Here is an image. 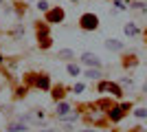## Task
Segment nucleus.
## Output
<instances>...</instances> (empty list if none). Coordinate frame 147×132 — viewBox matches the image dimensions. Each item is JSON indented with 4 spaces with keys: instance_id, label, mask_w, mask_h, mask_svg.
<instances>
[{
    "instance_id": "obj_23",
    "label": "nucleus",
    "mask_w": 147,
    "mask_h": 132,
    "mask_svg": "<svg viewBox=\"0 0 147 132\" xmlns=\"http://www.w3.org/2000/svg\"><path fill=\"white\" fill-rule=\"evenodd\" d=\"M73 2H79V0H73Z\"/></svg>"
},
{
    "instance_id": "obj_17",
    "label": "nucleus",
    "mask_w": 147,
    "mask_h": 132,
    "mask_svg": "<svg viewBox=\"0 0 147 132\" xmlns=\"http://www.w3.org/2000/svg\"><path fill=\"white\" fill-rule=\"evenodd\" d=\"M114 7H117V11H123V9H125V5H123L121 0H117V2H114Z\"/></svg>"
},
{
    "instance_id": "obj_13",
    "label": "nucleus",
    "mask_w": 147,
    "mask_h": 132,
    "mask_svg": "<svg viewBox=\"0 0 147 132\" xmlns=\"http://www.w3.org/2000/svg\"><path fill=\"white\" fill-rule=\"evenodd\" d=\"M68 73H70V75H79L81 68L77 66V64H68Z\"/></svg>"
},
{
    "instance_id": "obj_7",
    "label": "nucleus",
    "mask_w": 147,
    "mask_h": 132,
    "mask_svg": "<svg viewBox=\"0 0 147 132\" xmlns=\"http://www.w3.org/2000/svg\"><path fill=\"white\" fill-rule=\"evenodd\" d=\"M123 31H125V35H136V33H138V29H136L134 22H127V24L123 26Z\"/></svg>"
},
{
    "instance_id": "obj_16",
    "label": "nucleus",
    "mask_w": 147,
    "mask_h": 132,
    "mask_svg": "<svg viewBox=\"0 0 147 132\" xmlns=\"http://www.w3.org/2000/svg\"><path fill=\"white\" fill-rule=\"evenodd\" d=\"M37 9H40V11H49V2H46V0H40V2H37Z\"/></svg>"
},
{
    "instance_id": "obj_6",
    "label": "nucleus",
    "mask_w": 147,
    "mask_h": 132,
    "mask_svg": "<svg viewBox=\"0 0 147 132\" xmlns=\"http://www.w3.org/2000/svg\"><path fill=\"white\" fill-rule=\"evenodd\" d=\"M22 130L26 132V126L22 123V121H20V123H9V126H7V132H22Z\"/></svg>"
},
{
    "instance_id": "obj_1",
    "label": "nucleus",
    "mask_w": 147,
    "mask_h": 132,
    "mask_svg": "<svg viewBox=\"0 0 147 132\" xmlns=\"http://www.w3.org/2000/svg\"><path fill=\"white\" fill-rule=\"evenodd\" d=\"M79 24L84 31H97L99 29V18L94 16V13H84L79 20Z\"/></svg>"
},
{
    "instance_id": "obj_4",
    "label": "nucleus",
    "mask_w": 147,
    "mask_h": 132,
    "mask_svg": "<svg viewBox=\"0 0 147 132\" xmlns=\"http://www.w3.org/2000/svg\"><path fill=\"white\" fill-rule=\"evenodd\" d=\"M105 49L108 51H121L123 42H119V40H105Z\"/></svg>"
},
{
    "instance_id": "obj_5",
    "label": "nucleus",
    "mask_w": 147,
    "mask_h": 132,
    "mask_svg": "<svg viewBox=\"0 0 147 132\" xmlns=\"http://www.w3.org/2000/svg\"><path fill=\"white\" fill-rule=\"evenodd\" d=\"M68 112H70V106H68L66 101H57V117H64Z\"/></svg>"
},
{
    "instance_id": "obj_2",
    "label": "nucleus",
    "mask_w": 147,
    "mask_h": 132,
    "mask_svg": "<svg viewBox=\"0 0 147 132\" xmlns=\"http://www.w3.org/2000/svg\"><path fill=\"white\" fill-rule=\"evenodd\" d=\"M81 62L88 64V66H94V68H99V66H101V57L94 55V53H84V55H81Z\"/></svg>"
},
{
    "instance_id": "obj_12",
    "label": "nucleus",
    "mask_w": 147,
    "mask_h": 132,
    "mask_svg": "<svg viewBox=\"0 0 147 132\" xmlns=\"http://www.w3.org/2000/svg\"><path fill=\"white\" fill-rule=\"evenodd\" d=\"M86 77H90V79H97V77H101V73H99L97 68H90V70H86Z\"/></svg>"
},
{
    "instance_id": "obj_21",
    "label": "nucleus",
    "mask_w": 147,
    "mask_h": 132,
    "mask_svg": "<svg viewBox=\"0 0 147 132\" xmlns=\"http://www.w3.org/2000/svg\"><path fill=\"white\" fill-rule=\"evenodd\" d=\"M40 132H55V130H51V128H49V130H40Z\"/></svg>"
},
{
    "instance_id": "obj_14",
    "label": "nucleus",
    "mask_w": 147,
    "mask_h": 132,
    "mask_svg": "<svg viewBox=\"0 0 147 132\" xmlns=\"http://www.w3.org/2000/svg\"><path fill=\"white\" fill-rule=\"evenodd\" d=\"M75 119H77V112H73V114L68 112V114H64V117H59V121H75Z\"/></svg>"
},
{
    "instance_id": "obj_19",
    "label": "nucleus",
    "mask_w": 147,
    "mask_h": 132,
    "mask_svg": "<svg viewBox=\"0 0 147 132\" xmlns=\"http://www.w3.org/2000/svg\"><path fill=\"white\" fill-rule=\"evenodd\" d=\"M40 44H42V49H49V46H51V40H42Z\"/></svg>"
},
{
    "instance_id": "obj_11",
    "label": "nucleus",
    "mask_w": 147,
    "mask_h": 132,
    "mask_svg": "<svg viewBox=\"0 0 147 132\" xmlns=\"http://www.w3.org/2000/svg\"><path fill=\"white\" fill-rule=\"evenodd\" d=\"M37 86H40V88H44V90H46V88L51 86V82H49V77H40V79H37Z\"/></svg>"
},
{
    "instance_id": "obj_18",
    "label": "nucleus",
    "mask_w": 147,
    "mask_h": 132,
    "mask_svg": "<svg viewBox=\"0 0 147 132\" xmlns=\"http://www.w3.org/2000/svg\"><path fill=\"white\" fill-rule=\"evenodd\" d=\"M73 90H75V93H84V84H75Z\"/></svg>"
},
{
    "instance_id": "obj_22",
    "label": "nucleus",
    "mask_w": 147,
    "mask_h": 132,
    "mask_svg": "<svg viewBox=\"0 0 147 132\" xmlns=\"http://www.w3.org/2000/svg\"><path fill=\"white\" fill-rule=\"evenodd\" d=\"M86 132H94V130H86Z\"/></svg>"
},
{
    "instance_id": "obj_20",
    "label": "nucleus",
    "mask_w": 147,
    "mask_h": 132,
    "mask_svg": "<svg viewBox=\"0 0 147 132\" xmlns=\"http://www.w3.org/2000/svg\"><path fill=\"white\" fill-rule=\"evenodd\" d=\"M99 90H101V93H105V90H108V84H105V82L99 84Z\"/></svg>"
},
{
    "instance_id": "obj_8",
    "label": "nucleus",
    "mask_w": 147,
    "mask_h": 132,
    "mask_svg": "<svg viewBox=\"0 0 147 132\" xmlns=\"http://www.w3.org/2000/svg\"><path fill=\"white\" fill-rule=\"evenodd\" d=\"M57 57H59V60H73V57H75V53H73L70 49H61L59 53H57Z\"/></svg>"
},
{
    "instance_id": "obj_15",
    "label": "nucleus",
    "mask_w": 147,
    "mask_h": 132,
    "mask_svg": "<svg viewBox=\"0 0 147 132\" xmlns=\"http://www.w3.org/2000/svg\"><path fill=\"white\" fill-rule=\"evenodd\" d=\"M136 117H138V119H145V117H147V108H138V110H136Z\"/></svg>"
},
{
    "instance_id": "obj_3",
    "label": "nucleus",
    "mask_w": 147,
    "mask_h": 132,
    "mask_svg": "<svg viewBox=\"0 0 147 132\" xmlns=\"http://www.w3.org/2000/svg\"><path fill=\"white\" fill-rule=\"evenodd\" d=\"M46 20H49V22H61V20H64V9H59V7H55L53 11H49V16H46Z\"/></svg>"
},
{
    "instance_id": "obj_9",
    "label": "nucleus",
    "mask_w": 147,
    "mask_h": 132,
    "mask_svg": "<svg viewBox=\"0 0 147 132\" xmlns=\"http://www.w3.org/2000/svg\"><path fill=\"white\" fill-rule=\"evenodd\" d=\"M110 117H112V121H119L123 117V108H112V110H110Z\"/></svg>"
},
{
    "instance_id": "obj_24",
    "label": "nucleus",
    "mask_w": 147,
    "mask_h": 132,
    "mask_svg": "<svg viewBox=\"0 0 147 132\" xmlns=\"http://www.w3.org/2000/svg\"><path fill=\"white\" fill-rule=\"evenodd\" d=\"M0 2H2V0H0Z\"/></svg>"
},
{
    "instance_id": "obj_10",
    "label": "nucleus",
    "mask_w": 147,
    "mask_h": 132,
    "mask_svg": "<svg viewBox=\"0 0 147 132\" xmlns=\"http://www.w3.org/2000/svg\"><path fill=\"white\" fill-rule=\"evenodd\" d=\"M108 90H110V93H114V97H121V88L117 86V84H108Z\"/></svg>"
}]
</instances>
